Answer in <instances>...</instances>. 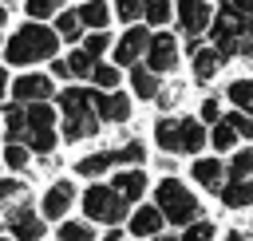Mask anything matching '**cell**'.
I'll use <instances>...</instances> for the list:
<instances>
[{
	"label": "cell",
	"mask_w": 253,
	"mask_h": 241,
	"mask_svg": "<svg viewBox=\"0 0 253 241\" xmlns=\"http://www.w3.org/2000/svg\"><path fill=\"white\" fill-rule=\"evenodd\" d=\"M55 47H59L55 32H47L43 24H24L12 32L4 55H8V63H40V59H51Z\"/></svg>",
	"instance_id": "cell-1"
},
{
	"label": "cell",
	"mask_w": 253,
	"mask_h": 241,
	"mask_svg": "<svg viewBox=\"0 0 253 241\" xmlns=\"http://www.w3.org/2000/svg\"><path fill=\"white\" fill-rule=\"evenodd\" d=\"M249 24H253V16H245L233 0L221 4V12L213 16V43H217V51L221 55L241 51L245 47V36H249Z\"/></svg>",
	"instance_id": "cell-2"
},
{
	"label": "cell",
	"mask_w": 253,
	"mask_h": 241,
	"mask_svg": "<svg viewBox=\"0 0 253 241\" xmlns=\"http://www.w3.org/2000/svg\"><path fill=\"white\" fill-rule=\"evenodd\" d=\"M158 209L166 213V221L190 225V221L198 217V198H194L178 178H162V182H158Z\"/></svg>",
	"instance_id": "cell-3"
},
{
	"label": "cell",
	"mask_w": 253,
	"mask_h": 241,
	"mask_svg": "<svg viewBox=\"0 0 253 241\" xmlns=\"http://www.w3.org/2000/svg\"><path fill=\"white\" fill-rule=\"evenodd\" d=\"M126 201H130V198H123L115 186H99V182L83 194V209H87V217H95V221H123Z\"/></svg>",
	"instance_id": "cell-4"
},
{
	"label": "cell",
	"mask_w": 253,
	"mask_h": 241,
	"mask_svg": "<svg viewBox=\"0 0 253 241\" xmlns=\"http://www.w3.org/2000/svg\"><path fill=\"white\" fill-rule=\"evenodd\" d=\"M146 63H150L154 71H174V67H178V43H174V36L158 32V36L150 40V47H146Z\"/></svg>",
	"instance_id": "cell-5"
},
{
	"label": "cell",
	"mask_w": 253,
	"mask_h": 241,
	"mask_svg": "<svg viewBox=\"0 0 253 241\" xmlns=\"http://www.w3.org/2000/svg\"><path fill=\"white\" fill-rule=\"evenodd\" d=\"M8 233L16 237V241H40L43 237V221L32 213V209H8Z\"/></svg>",
	"instance_id": "cell-6"
},
{
	"label": "cell",
	"mask_w": 253,
	"mask_h": 241,
	"mask_svg": "<svg viewBox=\"0 0 253 241\" xmlns=\"http://www.w3.org/2000/svg\"><path fill=\"white\" fill-rule=\"evenodd\" d=\"M210 20H213V16H210V4H206V0H178V24H182L186 36L206 32Z\"/></svg>",
	"instance_id": "cell-7"
},
{
	"label": "cell",
	"mask_w": 253,
	"mask_h": 241,
	"mask_svg": "<svg viewBox=\"0 0 253 241\" xmlns=\"http://www.w3.org/2000/svg\"><path fill=\"white\" fill-rule=\"evenodd\" d=\"M150 40H154V36H150L146 28H126L123 40H119V47H115V59H119V63H134V59L150 47Z\"/></svg>",
	"instance_id": "cell-8"
},
{
	"label": "cell",
	"mask_w": 253,
	"mask_h": 241,
	"mask_svg": "<svg viewBox=\"0 0 253 241\" xmlns=\"http://www.w3.org/2000/svg\"><path fill=\"white\" fill-rule=\"evenodd\" d=\"M12 95H16V103H43L51 95V79L47 75H20L12 83Z\"/></svg>",
	"instance_id": "cell-9"
},
{
	"label": "cell",
	"mask_w": 253,
	"mask_h": 241,
	"mask_svg": "<svg viewBox=\"0 0 253 241\" xmlns=\"http://www.w3.org/2000/svg\"><path fill=\"white\" fill-rule=\"evenodd\" d=\"M59 107H63V115H99L95 111V91H87V87H67L59 95Z\"/></svg>",
	"instance_id": "cell-10"
},
{
	"label": "cell",
	"mask_w": 253,
	"mask_h": 241,
	"mask_svg": "<svg viewBox=\"0 0 253 241\" xmlns=\"http://www.w3.org/2000/svg\"><path fill=\"white\" fill-rule=\"evenodd\" d=\"M217 198H221L229 209H245V205H253V182H249V178H229V182L217 190Z\"/></svg>",
	"instance_id": "cell-11"
},
{
	"label": "cell",
	"mask_w": 253,
	"mask_h": 241,
	"mask_svg": "<svg viewBox=\"0 0 253 241\" xmlns=\"http://www.w3.org/2000/svg\"><path fill=\"white\" fill-rule=\"evenodd\" d=\"M71 201H75L71 182H55V186L43 194V213H47V217H63V213L71 209Z\"/></svg>",
	"instance_id": "cell-12"
},
{
	"label": "cell",
	"mask_w": 253,
	"mask_h": 241,
	"mask_svg": "<svg viewBox=\"0 0 253 241\" xmlns=\"http://www.w3.org/2000/svg\"><path fill=\"white\" fill-rule=\"evenodd\" d=\"M154 138H158L162 150L182 154V119H158L154 122Z\"/></svg>",
	"instance_id": "cell-13"
},
{
	"label": "cell",
	"mask_w": 253,
	"mask_h": 241,
	"mask_svg": "<svg viewBox=\"0 0 253 241\" xmlns=\"http://www.w3.org/2000/svg\"><path fill=\"white\" fill-rule=\"evenodd\" d=\"M162 209L158 205H142V209H134V217H130V233H138V237H158V225H162Z\"/></svg>",
	"instance_id": "cell-14"
},
{
	"label": "cell",
	"mask_w": 253,
	"mask_h": 241,
	"mask_svg": "<svg viewBox=\"0 0 253 241\" xmlns=\"http://www.w3.org/2000/svg\"><path fill=\"white\" fill-rule=\"evenodd\" d=\"M95 111L107 122H123L130 115V103H126V95H95Z\"/></svg>",
	"instance_id": "cell-15"
},
{
	"label": "cell",
	"mask_w": 253,
	"mask_h": 241,
	"mask_svg": "<svg viewBox=\"0 0 253 241\" xmlns=\"http://www.w3.org/2000/svg\"><path fill=\"white\" fill-rule=\"evenodd\" d=\"M115 162H119V154H115V150H99V154L79 158V166H75V170H79L83 178H99V174H107Z\"/></svg>",
	"instance_id": "cell-16"
},
{
	"label": "cell",
	"mask_w": 253,
	"mask_h": 241,
	"mask_svg": "<svg viewBox=\"0 0 253 241\" xmlns=\"http://www.w3.org/2000/svg\"><path fill=\"white\" fill-rule=\"evenodd\" d=\"M221 59H225V55H221L217 47H198V51H194V75H198L202 83L213 79V71L221 67Z\"/></svg>",
	"instance_id": "cell-17"
},
{
	"label": "cell",
	"mask_w": 253,
	"mask_h": 241,
	"mask_svg": "<svg viewBox=\"0 0 253 241\" xmlns=\"http://www.w3.org/2000/svg\"><path fill=\"white\" fill-rule=\"evenodd\" d=\"M95 130H99L95 126V115H63V138L67 142H79V138H87Z\"/></svg>",
	"instance_id": "cell-18"
},
{
	"label": "cell",
	"mask_w": 253,
	"mask_h": 241,
	"mask_svg": "<svg viewBox=\"0 0 253 241\" xmlns=\"http://www.w3.org/2000/svg\"><path fill=\"white\" fill-rule=\"evenodd\" d=\"M111 186H115L123 198L134 201V198H142V190H146V174H142V170H123V174H115Z\"/></svg>",
	"instance_id": "cell-19"
},
{
	"label": "cell",
	"mask_w": 253,
	"mask_h": 241,
	"mask_svg": "<svg viewBox=\"0 0 253 241\" xmlns=\"http://www.w3.org/2000/svg\"><path fill=\"white\" fill-rule=\"evenodd\" d=\"M4 126H8V138H12V142L28 138V107H24V103H12V107L4 111Z\"/></svg>",
	"instance_id": "cell-20"
},
{
	"label": "cell",
	"mask_w": 253,
	"mask_h": 241,
	"mask_svg": "<svg viewBox=\"0 0 253 241\" xmlns=\"http://www.w3.org/2000/svg\"><path fill=\"white\" fill-rule=\"evenodd\" d=\"M194 178L206 186V190H221V162L217 158H202V162H194Z\"/></svg>",
	"instance_id": "cell-21"
},
{
	"label": "cell",
	"mask_w": 253,
	"mask_h": 241,
	"mask_svg": "<svg viewBox=\"0 0 253 241\" xmlns=\"http://www.w3.org/2000/svg\"><path fill=\"white\" fill-rule=\"evenodd\" d=\"M79 16H83V24H87L91 32H103L107 20H111V8H107L103 0H87V4L79 8Z\"/></svg>",
	"instance_id": "cell-22"
},
{
	"label": "cell",
	"mask_w": 253,
	"mask_h": 241,
	"mask_svg": "<svg viewBox=\"0 0 253 241\" xmlns=\"http://www.w3.org/2000/svg\"><path fill=\"white\" fill-rule=\"evenodd\" d=\"M130 83H134V91H138L142 99H154V95H158V71H154V67H134V71H130Z\"/></svg>",
	"instance_id": "cell-23"
},
{
	"label": "cell",
	"mask_w": 253,
	"mask_h": 241,
	"mask_svg": "<svg viewBox=\"0 0 253 241\" xmlns=\"http://www.w3.org/2000/svg\"><path fill=\"white\" fill-rule=\"evenodd\" d=\"M229 103L237 111H249L253 115V79H233L229 83Z\"/></svg>",
	"instance_id": "cell-24"
},
{
	"label": "cell",
	"mask_w": 253,
	"mask_h": 241,
	"mask_svg": "<svg viewBox=\"0 0 253 241\" xmlns=\"http://www.w3.org/2000/svg\"><path fill=\"white\" fill-rule=\"evenodd\" d=\"M24 198H28V186H24V182H16V178H12V182H0V205H4V209H20Z\"/></svg>",
	"instance_id": "cell-25"
},
{
	"label": "cell",
	"mask_w": 253,
	"mask_h": 241,
	"mask_svg": "<svg viewBox=\"0 0 253 241\" xmlns=\"http://www.w3.org/2000/svg\"><path fill=\"white\" fill-rule=\"evenodd\" d=\"M249 174H253V146L237 150L233 162H229V178H249Z\"/></svg>",
	"instance_id": "cell-26"
},
{
	"label": "cell",
	"mask_w": 253,
	"mask_h": 241,
	"mask_svg": "<svg viewBox=\"0 0 253 241\" xmlns=\"http://www.w3.org/2000/svg\"><path fill=\"white\" fill-rule=\"evenodd\" d=\"M79 28H83V16H79V12H63V16L55 20V32H59L63 40H75Z\"/></svg>",
	"instance_id": "cell-27"
},
{
	"label": "cell",
	"mask_w": 253,
	"mask_h": 241,
	"mask_svg": "<svg viewBox=\"0 0 253 241\" xmlns=\"http://www.w3.org/2000/svg\"><path fill=\"white\" fill-rule=\"evenodd\" d=\"M59 241H91V225H83V221H63V225H59Z\"/></svg>",
	"instance_id": "cell-28"
},
{
	"label": "cell",
	"mask_w": 253,
	"mask_h": 241,
	"mask_svg": "<svg viewBox=\"0 0 253 241\" xmlns=\"http://www.w3.org/2000/svg\"><path fill=\"white\" fill-rule=\"evenodd\" d=\"M115 12H119L123 24H126V20H138V16L146 12V0H115Z\"/></svg>",
	"instance_id": "cell-29"
},
{
	"label": "cell",
	"mask_w": 253,
	"mask_h": 241,
	"mask_svg": "<svg viewBox=\"0 0 253 241\" xmlns=\"http://www.w3.org/2000/svg\"><path fill=\"white\" fill-rule=\"evenodd\" d=\"M67 63H71V75H91V71H95V55H91L87 47H83V51H75Z\"/></svg>",
	"instance_id": "cell-30"
},
{
	"label": "cell",
	"mask_w": 253,
	"mask_h": 241,
	"mask_svg": "<svg viewBox=\"0 0 253 241\" xmlns=\"http://www.w3.org/2000/svg\"><path fill=\"white\" fill-rule=\"evenodd\" d=\"M150 24H166L170 20V0H146V12H142Z\"/></svg>",
	"instance_id": "cell-31"
},
{
	"label": "cell",
	"mask_w": 253,
	"mask_h": 241,
	"mask_svg": "<svg viewBox=\"0 0 253 241\" xmlns=\"http://www.w3.org/2000/svg\"><path fill=\"white\" fill-rule=\"evenodd\" d=\"M182 241H213V225L210 221H190L186 233H182Z\"/></svg>",
	"instance_id": "cell-32"
},
{
	"label": "cell",
	"mask_w": 253,
	"mask_h": 241,
	"mask_svg": "<svg viewBox=\"0 0 253 241\" xmlns=\"http://www.w3.org/2000/svg\"><path fill=\"white\" fill-rule=\"evenodd\" d=\"M233 138H241V134H237L229 122H217V126H213V146H217V150H229Z\"/></svg>",
	"instance_id": "cell-33"
},
{
	"label": "cell",
	"mask_w": 253,
	"mask_h": 241,
	"mask_svg": "<svg viewBox=\"0 0 253 241\" xmlns=\"http://www.w3.org/2000/svg\"><path fill=\"white\" fill-rule=\"evenodd\" d=\"M28 158H32V154H28V146H20V142H12V146L4 150V162H8L12 170H24V166H28Z\"/></svg>",
	"instance_id": "cell-34"
},
{
	"label": "cell",
	"mask_w": 253,
	"mask_h": 241,
	"mask_svg": "<svg viewBox=\"0 0 253 241\" xmlns=\"http://www.w3.org/2000/svg\"><path fill=\"white\" fill-rule=\"evenodd\" d=\"M225 122H229L241 138H253V119H249V111H237V115H229Z\"/></svg>",
	"instance_id": "cell-35"
},
{
	"label": "cell",
	"mask_w": 253,
	"mask_h": 241,
	"mask_svg": "<svg viewBox=\"0 0 253 241\" xmlns=\"http://www.w3.org/2000/svg\"><path fill=\"white\" fill-rule=\"evenodd\" d=\"M59 8V0H28V16L32 20H43V16H51Z\"/></svg>",
	"instance_id": "cell-36"
},
{
	"label": "cell",
	"mask_w": 253,
	"mask_h": 241,
	"mask_svg": "<svg viewBox=\"0 0 253 241\" xmlns=\"http://www.w3.org/2000/svg\"><path fill=\"white\" fill-rule=\"evenodd\" d=\"M91 79H95L99 87H115V83H119V71H115V67H103V63H95Z\"/></svg>",
	"instance_id": "cell-37"
},
{
	"label": "cell",
	"mask_w": 253,
	"mask_h": 241,
	"mask_svg": "<svg viewBox=\"0 0 253 241\" xmlns=\"http://www.w3.org/2000/svg\"><path fill=\"white\" fill-rule=\"evenodd\" d=\"M115 154H119V162H142V142H123Z\"/></svg>",
	"instance_id": "cell-38"
},
{
	"label": "cell",
	"mask_w": 253,
	"mask_h": 241,
	"mask_svg": "<svg viewBox=\"0 0 253 241\" xmlns=\"http://www.w3.org/2000/svg\"><path fill=\"white\" fill-rule=\"evenodd\" d=\"M107 43H111V40H107V32H91V36H87V43H83V47H87V51H91V55H99V51H107Z\"/></svg>",
	"instance_id": "cell-39"
},
{
	"label": "cell",
	"mask_w": 253,
	"mask_h": 241,
	"mask_svg": "<svg viewBox=\"0 0 253 241\" xmlns=\"http://www.w3.org/2000/svg\"><path fill=\"white\" fill-rule=\"evenodd\" d=\"M51 71H55L59 79H71V63H67V59H55V63H51Z\"/></svg>",
	"instance_id": "cell-40"
},
{
	"label": "cell",
	"mask_w": 253,
	"mask_h": 241,
	"mask_svg": "<svg viewBox=\"0 0 253 241\" xmlns=\"http://www.w3.org/2000/svg\"><path fill=\"white\" fill-rule=\"evenodd\" d=\"M202 119H210V122L217 119V99H206V103H202Z\"/></svg>",
	"instance_id": "cell-41"
},
{
	"label": "cell",
	"mask_w": 253,
	"mask_h": 241,
	"mask_svg": "<svg viewBox=\"0 0 253 241\" xmlns=\"http://www.w3.org/2000/svg\"><path fill=\"white\" fill-rule=\"evenodd\" d=\"M233 4H237V8L245 12V16H253V0H233Z\"/></svg>",
	"instance_id": "cell-42"
},
{
	"label": "cell",
	"mask_w": 253,
	"mask_h": 241,
	"mask_svg": "<svg viewBox=\"0 0 253 241\" xmlns=\"http://www.w3.org/2000/svg\"><path fill=\"white\" fill-rule=\"evenodd\" d=\"M4 87H8V75H4V67H0V95H4Z\"/></svg>",
	"instance_id": "cell-43"
},
{
	"label": "cell",
	"mask_w": 253,
	"mask_h": 241,
	"mask_svg": "<svg viewBox=\"0 0 253 241\" xmlns=\"http://www.w3.org/2000/svg\"><path fill=\"white\" fill-rule=\"evenodd\" d=\"M154 241H178V237H154Z\"/></svg>",
	"instance_id": "cell-44"
},
{
	"label": "cell",
	"mask_w": 253,
	"mask_h": 241,
	"mask_svg": "<svg viewBox=\"0 0 253 241\" xmlns=\"http://www.w3.org/2000/svg\"><path fill=\"white\" fill-rule=\"evenodd\" d=\"M4 20H8V16H4V8H0V24H4Z\"/></svg>",
	"instance_id": "cell-45"
}]
</instances>
